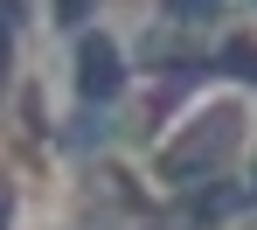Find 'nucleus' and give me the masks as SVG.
I'll return each instance as SVG.
<instances>
[{"mask_svg":"<svg viewBox=\"0 0 257 230\" xmlns=\"http://www.w3.org/2000/svg\"><path fill=\"white\" fill-rule=\"evenodd\" d=\"M243 146V112L236 105H209V112H195L181 133L167 139V154H160V175L181 188H195V182H215L222 175V161Z\"/></svg>","mask_w":257,"mask_h":230,"instance_id":"f257e3e1","label":"nucleus"},{"mask_svg":"<svg viewBox=\"0 0 257 230\" xmlns=\"http://www.w3.org/2000/svg\"><path fill=\"white\" fill-rule=\"evenodd\" d=\"M118 84H125L118 42H111V35H84V49H77V91H84L90 105H104V98H118Z\"/></svg>","mask_w":257,"mask_h":230,"instance_id":"f03ea898","label":"nucleus"},{"mask_svg":"<svg viewBox=\"0 0 257 230\" xmlns=\"http://www.w3.org/2000/svg\"><path fill=\"white\" fill-rule=\"evenodd\" d=\"M236 202H243V195H236V188H209V195H195V202H188V209H195V216H229V209H236Z\"/></svg>","mask_w":257,"mask_h":230,"instance_id":"20e7f679","label":"nucleus"},{"mask_svg":"<svg viewBox=\"0 0 257 230\" xmlns=\"http://www.w3.org/2000/svg\"><path fill=\"white\" fill-rule=\"evenodd\" d=\"M215 70H229L236 84H257V42L250 35H229V42L215 49Z\"/></svg>","mask_w":257,"mask_h":230,"instance_id":"7ed1b4c3","label":"nucleus"},{"mask_svg":"<svg viewBox=\"0 0 257 230\" xmlns=\"http://www.w3.org/2000/svg\"><path fill=\"white\" fill-rule=\"evenodd\" d=\"M90 14H97V0H56V21L63 28H84Z\"/></svg>","mask_w":257,"mask_h":230,"instance_id":"0eeeda50","label":"nucleus"},{"mask_svg":"<svg viewBox=\"0 0 257 230\" xmlns=\"http://www.w3.org/2000/svg\"><path fill=\"white\" fill-rule=\"evenodd\" d=\"M0 230H14V188H7V175H0Z\"/></svg>","mask_w":257,"mask_h":230,"instance_id":"6e6552de","label":"nucleus"},{"mask_svg":"<svg viewBox=\"0 0 257 230\" xmlns=\"http://www.w3.org/2000/svg\"><path fill=\"white\" fill-rule=\"evenodd\" d=\"M215 7H222V0H167V21H181V28H188V21H209Z\"/></svg>","mask_w":257,"mask_h":230,"instance_id":"423d86ee","label":"nucleus"},{"mask_svg":"<svg viewBox=\"0 0 257 230\" xmlns=\"http://www.w3.org/2000/svg\"><path fill=\"white\" fill-rule=\"evenodd\" d=\"M7 63H14V0H0V91H7Z\"/></svg>","mask_w":257,"mask_h":230,"instance_id":"39448f33","label":"nucleus"}]
</instances>
